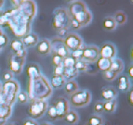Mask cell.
Wrapping results in <instances>:
<instances>
[{"label": "cell", "mask_w": 133, "mask_h": 125, "mask_svg": "<svg viewBox=\"0 0 133 125\" xmlns=\"http://www.w3.org/2000/svg\"><path fill=\"white\" fill-rule=\"evenodd\" d=\"M70 20H71V18L68 15L67 11L62 8H58L53 12L52 28L55 31L63 28H68L70 25Z\"/></svg>", "instance_id": "obj_4"}, {"label": "cell", "mask_w": 133, "mask_h": 125, "mask_svg": "<svg viewBox=\"0 0 133 125\" xmlns=\"http://www.w3.org/2000/svg\"><path fill=\"white\" fill-rule=\"evenodd\" d=\"M6 124V120H0V125Z\"/></svg>", "instance_id": "obj_43"}, {"label": "cell", "mask_w": 133, "mask_h": 125, "mask_svg": "<svg viewBox=\"0 0 133 125\" xmlns=\"http://www.w3.org/2000/svg\"><path fill=\"white\" fill-rule=\"evenodd\" d=\"M82 48H83V47H82ZM82 48L77 49V50L71 52L70 56H71L72 57H74V58L76 59V60H78V59H82V52H83Z\"/></svg>", "instance_id": "obj_35"}, {"label": "cell", "mask_w": 133, "mask_h": 125, "mask_svg": "<svg viewBox=\"0 0 133 125\" xmlns=\"http://www.w3.org/2000/svg\"><path fill=\"white\" fill-rule=\"evenodd\" d=\"M24 61L25 58L17 57L13 54H10L8 58V68H9V71L15 73V74H20L24 66Z\"/></svg>", "instance_id": "obj_9"}, {"label": "cell", "mask_w": 133, "mask_h": 125, "mask_svg": "<svg viewBox=\"0 0 133 125\" xmlns=\"http://www.w3.org/2000/svg\"><path fill=\"white\" fill-rule=\"evenodd\" d=\"M124 70V62L120 58H114L112 59L111 67H110V70H113L115 73H121Z\"/></svg>", "instance_id": "obj_20"}, {"label": "cell", "mask_w": 133, "mask_h": 125, "mask_svg": "<svg viewBox=\"0 0 133 125\" xmlns=\"http://www.w3.org/2000/svg\"><path fill=\"white\" fill-rule=\"evenodd\" d=\"M22 125H38V123L36 122L35 120H32V119H26L23 121Z\"/></svg>", "instance_id": "obj_39"}, {"label": "cell", "mask_w": 133, "mask_h": 125, "mask_svg": "<svg viewBox=\"0 0 133 125\" xmlns=\"http://www.w3.org/2000/svg\"><path fill=\"white\" fill-rule=\"evenodd\" d=\"M63 89H64L65 94H67L68 95H71L72 94H74V93L78 90V84L75 80L67 81V82H65Z\"/></svg>", "instance_id": "obj_17"}, {"label": "cell", "mask_w": 133, "mask_h": 125, "mask_svg": "<svg viewBox=\"0 0 133 125\" xmlns=\"http://www.w3.org/2000/svg\"><path fill=\"white\" fill-rule=\"evenodd\" d=\"M66 11L70 18L76 20L80 27L89 25L92 20V15L83 1H74L70 3Z\"/></svg>", "instance_id": "obj_1"}, {"label": "cell", "mask_w": 133, "mask_h": 125, "mask_svg": "<svg viewBox=\"0 0 133 125\" xmlns=\"http://www.w3.org/2000/svg\"><path fill=\"white\" fill-rule=\"evenodd\" d=\"M28 94H27L26 92H24V91H22V92H20L18 94V95H17V100H18L19 103L21 104H25L28 102Z\"/></svg>", "instance_id": "obj_31"}, {"label": "cell", "mask_w": 133, "mask_h": 125, "mask_svg": "<svg viewBox=\"0 0 133 125\" xmlns=\"http://www.w3.org/2000/svg\"><path fill=\"white\" fill-rule=\"evenodd\" d=\"M22 42L23 46H24V47H34L38 43V36L36 33H30L22 38Z\"/></svg>", "instance_id": "obj_14"}, {"label": "cell", "mask_w": 133, "mask_h": 125, "mask_svg": "<svg viewBox=\"0 0 133 125\" xmlns=\"http://www.w3.org/2000/svg\"><path fill=\"white\" fill-rule=\"evenodd\" d=\"M36 50L38 55L43 56V57L48 56L51 51L50 41L48 39H42L36 46Z\"/></svg>", "instance_id": "obj_11"}, {"label": "cell", "mask_w": 133, "mask_h": 125, "mask_svg": "<svg viewBox=\"0 0 133 125\" xmlns=\"http://www.w3.org/2000/svg\"><path fill=\"white\" fill-rule=\"evenodd\" d=\"M63 120L65 121V122H67L70 125H75L78 122V120H79V117L78 114L76 113L75 110H68V112L66 113L65 117L63 118Z\"/></svg>", "instance_id": "obj_19"}, {"label": "cell", "mask_w": 133, "mask_h": 125, "mask_svg": "<svg viewBox=\"0 0 133 125\" xmlns=\"http://www.w3.org/2000/svg\"><path fill=\"white\" fill-rule=\"evenodd\" d=\"M65 79L63 76H53L51 78V86L55 89H60L62 88L65 84Z\"/></svg>", "instance_id": "obj_21"}, {"label": "cell", "mask_w": 133, "mask_h": 125, "mask_svg": "<svg viewBox=\"0 0 133 125\" xmlns=\"http://www.w3.org/2000/svg\"><path fill=\"white\" fill-rule=\"evenodd\" d=\"M0 50H1V49H0Z\"/></svg>", "instance_id": "obj_49"}, {"label": "cell", "mask_w": 133, "mask_h": 125, "mask_svg": "<svg viewBox=\"0 0 133 125\" xmlns=\"http://www.w3.org/2000/svg\"><path fill=\"white\" fill-rule=\"evenodd\" d=\"M82 59L88 64H92L96 62L100 54H99V48L95 46H88L82 48Z\"/></svg>", "instance_id": "obj_8"}, {"label": "cell", "mask_w": 133, "mask_h": 125, "mask_svg": "<svg viewBox=\"0 0 133 125\" xmlns=\"http://www.w3.org/2000/svg\"><path fill=\"white\" fill-rule=\"evenodd\" d=\"M116 26L117 25H116V22H115L114 17L108 16V17H105L102 20V27L106 31H114L116 28Z\"/></svg>", "instance_id": "obj_18"}, {"label": "cell", "mask_w": 133, "mask_h": 125, "mask_svg": "<svg viewBox=\"0 0 133 125\" xmlns=\"http://www.w3.org/2000/svg\"><path fill=\"white\" fill-rule=\"evenodd\" d=\"M117 76H118L117 73H115V71L110 70H107V71H105V72H102V77H103V79L107 82L114 81V80H115Z\"/></svg>", "instance_id": "obj_29"}, {"label": "cell", "mask_w": 133, "mask_h": 125, "mask_svg": "<svg viewBox=\"0 0 133 125\" xmlns=\"http://www.w3.org/2000/svg\"><path fill=\"white\" fill-rule=\"evenodd\" d=\"M62 57L57 55H52V58H51V63L53 65V67H58V66H62Z\"/></svg>", "instance_id": "obj_32"}, {"label": "cell", "mask_w": 133, "mask_h": 125, "mask_svg": "<svg viewBox=\"0 0 133 125\" xmlns=\"http://www.w3.org/2000/svg\"><path fill=\"white\" fill-rule=\"evenodd\" d=\"M63 43H64L66 48L69 51H71V52L83 47L82 38L80 37L77 33H68V35L63 39Z\"/></svg>", "instance_id": "obj_5"}, {"label": "cell", "mask_w": 133, "mask_h": 125, "mask_svg": "<svg viewBox=\"0 0 133 125\" xmlns=\"http://www.w3.org/2000/svg\"><path fill=\"white\" fill-rule=\"evenodd\" d=\"M64 68L62 66H58L53 68V76H62Z\"/></svg>", "instance_id": "obj_36"}, {"label": "cell", "mask_w": 133, "mask_h": 125, "mask_svg": "<svg viewBox=\"0 0 133 125\" xmlns=\"http://www.w3.org/2000/svg\"><path fill=\"white\" fill-rule=\"evenodd\" d=\"M41 125H53V124H51V123H49V122H43Z\"/></svg>", "instance_id": "obj_44"}, {"label": "cell", "mask_w": 133, "mask_h": 125, "mask_svg": "<svg viewBox=\"0 0 133 125\" xmlns=\"http://www.w3.org/2000/svg\"><path fill=\"white\" fill-rule=\"evenodd\" d=\"M50 46H51V51L52 55H57L62 57V58L70 56V51L66 48L64 43H63V39L61 38H53L52 42H50Z\"/></svg>", "instance_id": "obj_6"}, {"label": "cell", "mask_w": 133, "mask_h": 125, "mask_svg": "<svg viewBox=\"0 0 133 125\" xmlns=\"http://www.w3.org/2000/svg\"><path fill=\"white\" fill-rule=\"evenodd\" d=\"M95 63H96V68H97L98 70H100L102 72H105V71L110 70L112 59L99 57V58L96 60Z\"/></svg>", "instance_id": "obj_13"}, {"label": "cell", "mask_w": 133, "mask_h": 125, "mask_svg": "<svg viewBox=\"0 0 133 125\" xmlns=\"http://www.w3.org/2000/svg\"><path fill=\"white\" fill-rule=\"evenodd\" d=\"M1 91H2V84L0 83V94H1Z\"/></svg>", "instance_id": "obj_46"}, {"label": "cell", "mask_w": 133, "mask_h": 125, "mask_svg": "<svg viewBox=\"0 0 133 125\" xmlns=\"http://www.w3.org/2000/svg\"><path fill=\"white\" fill-rule=\"evenodd\" d=\"M91 94L89 91L88 90H79L78 89L76 92L69 95L68 104L69 106H72L74 108H85L90 103Z\"/></svg>", "instance_id": "obj_3"}, {"label": "cell", "mask_w": 133, "mask_h": 125, "mask_svg": "<svg viewBox=\"0 0 133 125\" xmlns=\"http://www.w3.org/2000/svg\"><path fill=\"white\" fill-rule=\"evenodd\" d=\"M5 125H16V124H15V123L9 122V123H7V124H5Z\"/></svg>", "instance_id": "obj_45"}, {"label": "cell", "mask_w": 133, "mask_h": 125, "mask_svg": "<svg viewBox=\"0 0 133 125\" xmlns=\"http://www.w3.org/2000/svg\"><path fill=\"white\" fill-rule=\"evenodd\" d=\"M99 54L102 57L114 59L115 58V55H116V48L115 45H113L112 43H105L99 49Z\"/></svg>", "instance_id": "obj_10"}, {"label": "cell", "mask_w": 133, "mask_h": 125, "mask_svg": "<svg viewBox=\"0 0 133 125\" xmlns=\"http://www.w3.org/2000/svg\"><path fill=\"white\" fill-rule=\"evenodd\" d=\"M25 48L23 44H22V39H14L10 42V49H11V54L18 52V51L22 50V49Z\"/></svg>", "instance_id": "obj_24"}, {"label": "cell", "mask_w": 133, "mask_h": 125, "mask_svg": "<svg viewBox=\"0 0 133 125\" xmlns=\"http://www.w3.org/2000/svg\"><path fill=\"white\" fill-rule=\"evenodd\" d=\"M88 67H89V64L85 62L83 59H78L76 60V63H75V66L74 68L77 70V72H84V71H87L88 70Z\"/></svg>", "instance_id": "obj_27"}, {"label": "cell", "mask_w": 133, "mask_h": 125, "mask_svg": "<svg viewBox=\"0 0 133 125\" xmlns=\"http://www.w3.org/2000/svg\"><path fill=\"white\" fill-rule=\"evenodd\" d=\"M51 105L53 106L56 110L57 120H63V118L65 117V115L69 110V104L67 99L62 97H60L56 98Z\"/></svg>", "instance_id": "obj_7"}, {"label": "cell", "mask_w": 133, "mask_h": 125, "mask_svg": "<svg viewBox=\"0 0 133 125\" xmlns=\"http://www.w3.org/2000/svg\"><path fill=\"white\" fill-rule=\"evenodd\" d=\"M3 78H4V80L6 82L11 81V80H12V78H13V73L10 72V71L9 70V71H7V72H5L4 76H3Z\"/></svg>", "instance_id": "obj_40"}, {"label": "cell", "mask_w": 133, "mask_h": 125, "mask_svg": "<svg viewBox=\"0 0 133 125\" xmlns=\"http://www.w3.org/2000/svg\"><path fill=\"white\" fill-rule=\"evenodd\" d=\"M130 83L126 75H121L117 79V89L120 92H127L130 89Z\"/></svg>", "instance_id": "obj_15"}, {"label": "cell", "mask_w": 133, "mask_h": 125, "mask_svg": "<svg viewBox=\"0 0 133 125\" xmlns=\"http://www.w3.org/2000/svg\"><path fill=\"white\" fill-rule=\"evenodd\" d=\"M117 90L115 87L112 86H107V87L102 88L101 91V97L104 101L114 100L117 97Z\"/></svg>", "instance_id": "obj_12"}, {"label": "cell", "mask_w": 133, "mask_h": 125, "mask_svg": "<svg viewBox=\"0 0 133 125\" xmlns=\"http://www.w3.org/2000/svg\"><path fill=\"white\" fill-rule=\"evenodd\" d=\"M70 26L72 27V28L76 29V30H77V29H80L81 27H80V25L78 24L77 22L76 21V20H74L71 19V20H70Z\"/></svg>", "instance_id": "obj_41"}, {"label": "cell", "mask_w": 133, "mask_h": 125, "mask_svg": "<svg viewBox=\"0 0 133 125\" xmlns=\"http://www.w3.org/2000/svg\"><path fill=\"white\" fill-rule=\"evenodd\" d=\"M48 103L44 99L35 98L31 99L29 103L28 108H27V113L29 117L32 120H36V119L42 118L47 111Z\"/></svg>", "instance_id": "obj_2"}, {"label": "cell", "mask_w": 133, "mask_h": 125, "mask_svg": "<svg viewBox=\"0 0 133 125\" xmlns=\"http://www.w3.org/2000/svg\"><path fill=\"white\" fill-rule=\"evenodd\" d=\"M3 3H4L3 1H0V7H1V6H3Z\"/></svg>", "instance_id": "obj_47"}, {"label": "cell", "mask_w": 133, "mask_h": 125, "mask_svg": "<svg viewBox=\"0 0 133 125\" xmlns=\"http://www.w3.org/2000/svg\"><path fill=\"white\" fill-rule=\"evenodd\" d=\"M11 106L0 101V120H7L11 116Z\"/></svg>", "instance_id": "obj_16"}, {"label": "cell", "mask_w": 133, "mask_h": 125, "mask_svg": "<svg viewBox=\"0 0 133 125\" xmlns=\"http://www.w3.org/2000/svg\"><path fill=\"white\" fill-rule=\"evenodd\" d=\"M46 114H47L48 118L51 121H56L57 120V114H56V110L54 108V107L52 105L48 106L47 111H46Z\"/></svg>", "instance_id": "obj_30"}, {"label": "cell", "mask_w": 133, "mask_h": 125, "mask_svg": "<svg viewBox=\"0 0 133 125\" xmlns=\"http://www.w3.org/2000/svg\"><path fill=\"white\" fill-rule=\"evenodd\" d=\"M128 102H129V106L132 107L133 106V91L132 88H130L129 90V95H128Z\"/></svg>", "instance_id": "obj_38"}, {"label": "cell", "mask_w": 133, "mask_h": 125, "mask_svg": "<svg viewBox=\"0 0 133 125\" xmlns=\"http://www.w3.org/2000/svg\"><path fill=\"white\" fill-rule=\"evenodd\" d=\"M114 19H115V22H116V25H124L127 22V20H128L127 15L123 11H117L115 14Z\"/></svg>", "instance_id": "obj_26"}, {"label": "cell", "mask_w": 133, "mask_h": 125, "mask_svg": "<svg viewBox=\"0 0 133 125\" xmlns=\"http://www.w3.org/2000/svg\"><path fill=\"white\" fill-rule=\"evenodd\" d=\"M9 44V38L5 33H0V49L4 48L5 46Z\"/></svg>", "instance_id": "obj_34"}, {"label": "cell", "mask_w": 133, "mask_h": 125, "mask_svg": "<svg viewBox=\"0 0 133 125\" xmlns=\"http://www.w3.org/2000/svg\"><path fill=\"white\" fill-rule=\"evenodd\" d=\"M93 110L96 114H101L102 111H103V102L102 101H97L95 104H94Z\"/></svg>", "instance_id": "obj_33"}, {"label": "cell", "mask_w": 133, "mask_h": 125, "mask_svg": "<svg viewBox=\"0 0 133 125\" xmlns=\"http://www.w3.org/2000/svg\"><path fill=\"white\" fill-rule=\"evenodd\" d=\"M116 105H117L116 99L110 101H104L103 102V111L107 112V113H113L116 109Z\"/></svg>", "instance_id": "obj_23"}, {"label": "cell", "mask_w": 133, "mask_h": 125, "mask_svg": "<svg viewBox=\"0 0 133 125\" xmlns=\"http://www.w3.org/2000/svg\"><path fill=\"white\" fill-rule=\"evenodd\" d=\"M57 32H58V36L61 39H64L67 35H68V28L61 29V30H58Z\"/></svg>", "instance_id": "obj_37"}, {"label": "cell", "mask_w": 133, "mask_h": 125, "mask_svg": "<svg viewBox=\"0 0 133 125\" xmlns=\"http://www.w3.org/2000/svg\"><path fill=\"white\" fill-rule=\"evenodd\" d=\"M77 75H78L77 70H76V69L73 67V68L64 69L62 76H63V78L65 79V81H66V80H67V81H71V80L75 79V78H76Z\"/></svg>", "instance_id": "obj_22"}, {"label": "cell", "mask_w": 133, "mask_h": 125, "mask_svg": "<svg viewBox=\"0 0 133 125\" xmlns=\"http://www.w3.org/2000/svg\"><path fill=\"white\" fill-rule=\"evenodd\" d=\"M76 59L72 57L71 56H68V57H64L63 60H62V67L64 69L67 68H73L75 66V63H76Z\"/></svg>", "instance_id": "obj_28"}, {"label": "cell", "mask_w": 133, "mask_h": 125, "mask_svg": "<svg viewBox=\"0 0 133 125\" xmlns=\"http://www.w3.org/2000/svg\"><path fill=\"white\" fill-rule=\"evenodd\" d=\"M86 125H89V124H88V123H86Z\"/></svg>", "instance_id": "obj_48"}, {"label": "cell", "mask_w": 133, "mask_h": 125, "mask_svg": "<svg viewBox=\"0 0 133 125\" xmlns=\"http://www.w3.org/2000/svg\"><path fill=\"white\" fill-rule=\"evenodd\" d=\"M87 123L89 125H103L104 121H103V119L101 115L93 114L89 118Z\"/></svg>", "instance_id": "obj_25"}, {"label": "cell", "mask_w": 133, "mask_h": 125, "mask_svg": "<svg viewBox=\"0 0 133 125\" xmlns=\"http://www.w3.org/2000/svg\"><path fill=\"white\" fill-rule=\"evenodd\" d=\"M129 78L132 79L133 78V66L132 65H130L129 68Z\"/></svg>", "instance_id": "obj_42"}]
</instances>
